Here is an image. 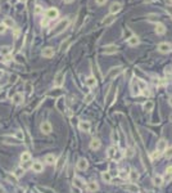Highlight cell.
Here are the masks:
<instances>
[{
	"mask_svg": "<svg viewBox=\"0 0 172 193\" xmlns=\"http://www.w3.org/2000/svg\"><path fill=\"white\" fill-rule=\"evenodd\" d=\"M68 25H70V19H68V18L62 19L59 23L55 26V28H54V35H58V34H60L62 31H64L68 27Z\"/></svg>",
	"mask_w": 172,
	"mask_h": 193,
	"instance_id": "cell-1",
	"label": "cell"
},
{
	"mask_svg": "<svg viewBox=\"0 0 172 193\" xmlns=\"http://www.w3.org/2000/svg\"><path fill=\"white\" fill-rule=\"evenodd\" d=\"M107 156H108V158H111V160H119L121 153L117 152L116 147H109L108 148V152H107Z\"/></svg>",
	"mask_w": 172,
	"mask_h": 193,
	"instance_id": "cell-2",
	"label": "cell"
},
{
	"mask_svg": "<svg viewBox=\"0 0 172 193\" xmlns=\"http://www.w3.org/2000/svg\"><path fill=\"white\" fill-rule=\"evenodd\" d=\"M40 130L43 131L44 134H50L51 131H53V126H51L50 122L44 121V122H41V125H40Z\"/></svg>",
	"mask_w": 172,
	"mask_h": 193,
	"instance_id": "cell-3",
	"label": "cell"
},
{
	"mask_svg": "<svg viewBox=\"0 0 172 193\" xmlns=\"http://www.w3.org/2000/svg\"><path fill=\"white\" fill-rule=\"evenodd\" d=\"M63 84H64V73L63 72H58L57 76H55V79H54V86L60 88Z\"/></svg>",
	"mask_w": 172,
	"mask_h": 193,
	"instance_id": "cell-4",
	"label": "cell"
},
{
	"mask_svg": "<svg viewBox=\"0 0 172 193\" xmlns=\"http://www.w3.org/2000/svg\"><path fill=\"white\" fill-rule=\"evenodd\" d=\"M45 14H46L48 19H54V18H57L58 15H59V12H58L57 8H50V9H48V11L45 12Z\"/></svg>",
	"mask_w": 172,
	"mask_h": 193,
	"instance_id": "cell-5",
	"label": "cell"
},
{
	"mask_svg": "<svg viewBox=\"0 0 172 193\" xmlns=\"http://www.w3.org/2000/svg\"><path fill=\"white\" fill-rule=\"evenodd\" d=\"M85 84L89 88H95L96 85H98V80H96L95 76H89L85 79Z\"/></svg>",
	"mask_w": 172,
	"mask_h": 193,
	"instance_id": "cell-6",
	"label": "cell"
},
{
	"mask_svg": "<svg viewBox=\"0 0 172 193\" xmlns=\"http://www.w3.org/2000/svg\"><path fill=\"white\" fill-rule=\"evenodd\" d=\"M121 9H122L121 3H112L111 6H109V12H111V14H116V13L121 12Z\"/></svg>",
	"mask_w": 172,
	"mask_h": 193,
	"instance_id": "cell-7",
	"label": "cell"
},
{
	"mask_svg": "<svg viewBox=\"0 0 172 193\" xmlns=\"http://www.w3.org/2000/svg\"><path fill=\"white\" fill-rule=\"evenodd\" d=\"M79 129H80L81 131L89 133L90 129H91V125H90L89 121H80V122H79Z\"/></svg>",
	"mask_w": 172,
	"mask_h": 193,
	"instance_id": "cell-8",
	"label": "cell"
},
{
	"mask_svg": "<svg viewBox=\"0 0 172 193\" xmlns=\"http://www.w3.org/2000/svg\"><path fill=\"white\" fill-rule=\"evenodd\" d=\"M167 149V140L166 139H161L157 142V151L158 152H164Z\"/></svg>",
	"mask_w": 172,
	"mask_h": 193,
	"instance_id": "cell-9",
	"label": "cell"
},
{
	"mask_svg": "<svg viewBox=\"0 0 172 193\" xmlns=\"http://www.w3.org/2000/svg\"><path fill=\"white\" fill-rule=\"evenodd\" d=\"M41 56L45 57V58H51L54 56V48H51V46L44 48L43 51H41Z\"/></svg>",
	"mask_w": 172,
	"mask_h": 193,
	"instance_id": "cell-10",
	"label": "cell"
},
{
	"mask_svg": "<svg viewBox=\"0 0 172 193\" xmlns=\"http://www.w3.org/2000/svg\"><path fill=\"white\" fill-rule=\"evenodd\" d=\"M122 72V67H114V68H112L111 71H109V73H108V79H113V77H116V76H118L119 73Z\"/></svg>",
	"mask_w": 172,
	"mask_h": 193,
	"instance_id": "cell-11",
	"label": "cell"
},
{
	"mask_svg": "<svg viewBox=\"0 0 172 193\" xmlns=\"http://www.w3.org/2000/svg\"><path fill=\"white\" fill-rule=\"evenodd\" d=\"M158 50H159L161 53H168V51L171 50V44H168V43L158 44Z\"/></svg>",
	"mask_w": 172,
	"mask_h": 193,
	"instance_id": "cell-12",
	"label": "cell"
},
{
	"mask_svg": "<svg viewBox=\"0 0 172 193\" xmlns=\"http://www.w3.org/2000/svg\"><path fill=\"white\" fill-rule=\"evenodd\" d=\"M32 170L35 173H41L44 170V165L40 161H35V162H32Z\"/></svg>",
	"mask_w": 172,
	"mask_h": 193,
	"instance_id": "cell-13",
	"label": "cell"
},
{
	"mask_svg": "<svg viewBox=\"0 0 172 193\" xmlns=\"http://www.w3.org/2000/svg\"><path fill=\"white\" fill-rule=\"evenodd\" d=\"M12 101H13V103H15V104H21V103L23 102V94H22V93H15V94H13V96H12Z\"/></svg>",
	"mask_w": 172,
	"mask_h": 193,
	"instance_id": "cell-14",
	"label": "cell"
},
{
	"mask_svg": "<svg viewBox=\"0 0 172 193\" xmlns=\"http://www.w3.org/2000/svg\"><path fill=\"white\" fill-rule=\"evenodd\" d=\"M127 44L130 45V46H138L139 44H140V40H139L138 36H135V35H132L131 37L127 39Z\"/></svg>",
	"mask_w": 172,
	"mask_h": 193,
	"instance_id": "cell-15",
	"label": "cell"
},
{
	"mask_svg": "<svg viewBox=\"0 0 172 193\" xmlns=\"http://www.w3.org/2000/svg\"><path fill=\"white\" fill-rule=\"evenodd\" d=\"M87 166H89V163H87V161L85 158H80L79 162H77V169L81 170V171H85Z\"/></svg>",
	"mask_w": 172,
	"mask_h": 193,
	"instance_id": "cell-16",
	"label": "cell"
},
{
	"mask_svg": "<svg viewBox=\"0 0 172 193\" xmlns=\"http://www.w3.org/2000/svg\"><path fill=\"white\" fill-rule=\"evenodd\" d=\"M123 188L126 189V191H128V192H131V193H138L139 192V187L135 184V183H130V184L127 185H125Z\"/></svg>",
	"mask_w": 172,
	"mask_h": 193,
	"instance_id": "cell-17",
	"label": "cell"
},
{
	"mask_svg": "<svg viewBox=\"0 0 172 193\" xmlns=\"http://www.w3.org/2000/svg\"><path fill=\"white\" fill-rule=\"evenodd\" d=\"M118 51V48L116 45H107L104 48V53L105 54H116Z\"/></svg>",
	"mask_w": 172,
	"mask_h": 193,
	"instance_id": "cell-18",
	"label": "cell"
},
{
	"mask_svg": "<svg viewBox=\"0 0 172 193\" xmlns=\"http://www.w3.org/2000/svg\"><path fill=\"white\" fill-rule=\"evenodd\" d=\"M155 34L157 35H164L166 34V26L163 23H157L155 25Z\"/></svg>",
	"mask_w": 172,
	"mask_h": 193,
	"instance_id": "cell-19",
	"label": "cell"
},
{
	"mask_svg": "<svg viewBox=\"0 0 172 193\" xmlns=\"http://www.w3.org/2000/svg\"><path fill=\"white\" fill-rule=\"evenodd\" d=\"M114 21H116V14H109V15H107V17L103 19V25L109 26V25H112Z\"/></svg>",
	"mask_w": 172,
	"mask_h": 193,
	"instance_id": "cell-20",
	"label": "cell"
},
{
	"mask_svg": "<svg viewBox=\"0 0 172 193\" xmlns=\"http://www.w3.org/2000/svg\"><path fill=\"white\" fill-rule=\"evenodd\" d=\"M45 162H46L48 165H55L57 157L54 156V154H46V156H45Z\"/></svg>",
	"mask_w": 172,
	"mask_h": 193,
	"instance_id": "cell-21",
	"label": "cell"
},
{
	"mask_svg": "<svg viewBox=\"0 0 172 193\" xmlns=\"http://www.w3.org/2000/svg\"><path fill=\"white\" fill-rule=\"evenodd\" d=\"M131 90H132V95H139L140 94V88L138 86V82H136V79L132 80L131 84Z\"/></svg>",
	"mask_w": 172,
	"mask_h": 193,
	"instance_id": "cell-22",
	"label": "cell"
},
{
	"mask_svg": "<svg viewBox=\"0 0 172 193\" xmlns=\"http://www.w3.org/2000/svg\"><path fill=\"white\" fill-rule=\"evenodd\" d=\"M86 188H87V191L89 192H96L99 189V185H98V183L96 182H89Z\"/></svg>",
	"mask_w": 172,
	"mask_h": 193,
	"instance_id": "cell-23",
	"label": "cell"
},
{
	"mask_svg": "<svg viewBox=\"0 0 172 193\" xmlns=\"http://www.w3.org/2000/svg\"><path fill=\"white\" fill-rule=\"evenodd\" d=\"M70 45H71V37H67L64 41H62V44H60V51L62 53L66 51L68 48H70Z\"/></svg>",
	"mask_w": 172,
	"mask_h": 193,
	"instance_id": "cell-24",
	"label": "cell"
},
{
	"mask_svg": "<svg viewBox=\"0 0 172 193\" xmlns=\"http://www.w3.org/2000/svg\"><path fill=\"white\" fill-rule=\"evenodd\" d=\"M4 142L8 144H19L21 140H18L15 137H4Z\"/></svg>",
	"mask_w": 172,
	"mask_h": 193,
	"instance_id": "cell-25",
	"label": "cell"
},
{
	"mask_svg": "<svg viewBox=\"0 0 172 193\" xmlns=\"http://www.w3.org/2000/svg\"><path fill=\"white\" fill-rule=\"evenodd\" d=\"M143 108H144V111L150 112L152 109L154 108V102L153 101H147V102L144 103V106H143Z\"/></svg>",
	"mask_w": 172,
	"mask_h": 193,
	"instance_id": "cell-26",
	"label": "cell"
},
{
	"mask_svg": "<svg viewBox=\"0 0 172 193\" xmlns=\"http://www.w3.org/2000/svg\"><path fill=\"white\" fill-rule=\"evenodd\" d=\"M90 148L94 149V151L99 149V148H100V140L99 139H93L91 142H90Z\"/></svg>",
	"mask_w": 172,
	"mask_h": 193,
	"instance_id": "cell-27",
	"label": "cell"
},
{
	"mask_svg": "<svg viewBox=\"0 0 172 193\" xmlns=\"http://www.w3.org/2000/svg\"><path fill=\"white\" fill-rule=\"evenodd\" d=\"M128 178H130V180H131L132 183L136 182V180H138V178H139L138 171H136V170H131V171H130V174H128Z\"/></svg>",
	"mask_w": 172,
	"mask_h": 193,
	"instance_id": "cell-28",
	"label": "cell"
},
{
	"mask_svg": "<svg viewBox=\"0 0 172 193\" xmlns=\"http://www.w3.org/2000/svg\"><path fill=\"white\" fill-rule=\"evenodd\" d=\"M102 179L104 180L105 183H111V182H112V175H111V173H109V171L103 173V174H102Z\"/></svg>",
	"mask_w": 172,
	"mask_h": 193,
	"instance_id": "cell-29",
	"label": "cell"
},
{
	"mask_svg": "<svg viewBox=\"0 0 172 193\" xmlns=\"http://www.w3.org/2000/svg\"><path fill=\"white\" fill-rule=\"evenodd\" d=\"M153 182H154V184L157 187H161L162 184H163V178H162L161 175H155L154 179H153Z\"/></svg>",
	"mask_w": 172,
	"mask_h": 193,
	"instance_id": "cell-30",
	"label": "cell"
},
{
	"mask_svg": "<svg viewBox=\"0 0 172 193\" xmlns=\"http://www.w3.org/2000/svg\"><path fill=\"white\" fill-rule=\"evenodd\" d=\"M21 161L22 162H27V161H31V154L30 152H23L21 154Z\"/></svg>",
	"mask_w": 172,
	"mask_h": 193,
	"instance_id": "cell-31",
	"label": "cell"
},
{
	"mask_svg": "<svg viewBox=\"0 0 172 193\" xmlns=\"http://www.w3.org/2000/svg\"><path fill=\"white\" fill-rule=\"evenodd\" d=\"M4 25L6 27H13V26H14V21H13V18H11V17H6L4 19Z\"/></svg>",
	"mask_w": 172,
	"mask_h": 193,
	"instance_id": "cell-32",
	"label": "cell"
},
{
	"mask_svg": "<svg viewBox=\"0 0 172 193\" xmlns=\"http://www.w3.org/2000/svg\"><path fill=\"white\" fill-rule=\"evenodd\" d=\"M73 183H74V187H76V188H82L84 187V184H82V179H80V178H74L73 179Z\"/></svg>",
	"mask_w": 172,
	"mask_h": 193,
	"instance_id": "cell-33",
	"label": "cell"
},
{
	"mask_svg": "<svg viewBox=\"0 0 172 193\" xmlns=\"http://www.w3.org/2000/svg\"><path fill=\"white\" fill-rule=\"evenodd\" d=\"M136 82H138V86L140 88V90H144V89H147V82H144L143 80L140 79H136Z\"/></svg>",
	"mask_w": 172,
	"mask_h": 193,
	"instance_id": "cell-34",
	"label": "cell"
},
{
	"mask_svg": "<svg viewBox=\"0 0 172 193\" xmlns=\"http://www.w3.org/2000/svg\"><path fill=\"white\" fill-rule=\"evenodd\" d=\"M0 53H1V56H8L9 53H11V46H3L1 50H0Z\"/></svg>",
	"mask_w": 172,
	"mask_h": 193,
	"instance_id": "cell-35",
	"label": "cell"
},
{
	"mask_svg": "<svg viewBox=\"0 0 172 193\" xmlns=\"http://www.w3.org/2000/svg\"><path fill=\"white\" fill-rule=\"evenodd\" d=\"M23 171H25V169H23V167H18V169L14 171L15 178H19V176H22V175H23Z\"/></svg>",
	"mask_w": 172,
	"mask_h": 193,
	"instance_id": "cell-36",
	"label": "cell"
},
{
	"mask_svg": "<svg viewBox=\"0 0 172 193\" xmlns=\"http://www.w3.org/2000/svg\"><path fill=\"white\" fill-rule=\"evenodd\" d=\"M94 98H95V95H94L93 93H90V94H87V95L85 96V103H86V104H89V103L91 102Z\"/></svg>",
	"mask_w": 172,
	"mask_h": 193,
	"instance_id": "cell-37",
	"label": "cell"
},
{
	"mask_svg": "<svg viewBox=\"0 0 172 193\" xmlns=\"http://www.w3.org/2000/svg\"><path fill=\"white\" fill-rule=\"evenodd\" d=\"M164 152H166L164 154H166V157H167V158H171V157H172V147L167 148V149L164 151Z\"/></svg>",
	"mask_w": 172,
	"mask_h": 193,
	"instance_id": "cell-38",
	"label": "cell"
},
{
	"mask_svg": "<svg viewBox=\"0 0 172 193\" xmlns=\"http://www.w3.org/2000/svg\"><path fill=\"white\" fill-rule=\"evenodd\" d=\"M15 138H17L18 140H22L23 139V133H22V131H17V133H15Z\"/></svg>",
	"mask_w": 172,
	"mask_h": 193,
	"instance_id": "cell-39",
	"label": "cell"
},
{
	"mask_svg": "<svg viewBox=\"0 0 172 193\" xmlns=\"http://www.w3.org/2000/svg\"><path fill=\"white\" fill-rule=\"evenodd\" d=\"M15 59H17V62H19V63L25 62V57H22V54H18V56L15 57Z\"/></svg>",
	"mask_w": 172,
	"mask_h": 193,
	"instance_id": "cell-40",
	"label": "cell"
},
{
	"mask_svg": "<svg viewBox=\"0 0 172 193\" xmlns=\"http://www.w3.org/2000/svg\"><path fill=\"white\" fill-rule=\"evenodd\" d=\"M161 152H157V151H155V152L153 153V154H152V158H153V160H155V158H159V157H161Z\"/></svg>",
	"mask_w": 172,
	"mask_h": 193,
	"instance_id": "cell-41",
	"label": "cell"
},
{
	"mask_svg": "<svg viewBox=\"0 0 172 193\" xmlns=\"http://www.w3.org/2000/svg\"><path fill=\"white\" fill-rule=\"evenodd\" d=\"M5 30H6V26H5L4 23H0V35L4 34Z\"/></svg>",
	"mask_w": 172,
	"mask_h": 193,
	"instance_id": "cell-42",
	"label": "cell"
},
{
	"mask_svg": "<svg viewBox=\"0 0 172 193\" xmlns=\"http://www.w3.org/2000/svg\"><path fill=\"white\" fill-rule=\"evenodd\" d=\"M49 21H50V19H48L46 17H45V18L43 19V21H41V26H43V27H45V26H48V23H49Z\"/></svg>",
	"mask_w": 172,
	"mask_h": 193,
	"instance_id": "cell-43",
	"label": "cell"
},
{
	"mask_svg": "<svg viewBox=\"0 0 172 193\" xmlns=\"http://www.w3.org/2000/svg\"><path fill=\"white\" fill-rule=\"evenodd\" d=\"M30 166H32V162L31 161H27V162H23V166L22 167H23V169H28Z\"/></svg>",
	"mask_w": 172,
	"mask_h": 193,
	"instance_id": "cell-44",
	"label": "cell"
},
{
	"mask_svg": "<svg viewBox=\"0 0 172 193\" xmlns=\"http://www.w3.org/2000/svg\"><path fill=\"white\" fill-rule=\"evenodd\" d=\"M40 13H43V8L41 6H36V9H35V14H40Z\"/></svg>",
	"mask_w": 172,
	"mask_h": 193,
	"instance_id": "cell-45",
	"label": "cell"
},
{
	"mask_svg": "<svg viewBox=\"0 0 172 193\" xmlns=\"http://www.w3.org/2000/svg\"><path fill=\"white\" fill-rule=\"evenodd\" d=\"M141 94L144 95V96H149V95H150V92H149L148 89H144V90L141 92Z\"/></svg>",
	"mask_w": 172,
	"mask_h": 193,
	"instance_id": "cell-46",
	"label": "cell"
},
{
	"mask_svg": "<svg viewBox=\"0 0 172 193\" xmlns=\"http://www.w3.org/2000/svg\"><path fill=\"white\" fill-rule=\"evenodd\" d=\"M119 176H121V178H127V173H126L125 170H121V171H119Z\"/></svg>",
	"mask_w": 172,
	"mask_h": 193,
	"instance_id": "cell-47",
	"label": "cell"
},
{
	"mask_svg": "<svg viewBox=\"0 0 172 193\" xmlns=\"http://www.w3.org/2000/svg\"><path fill=\"white\" fill-rule=\"evenodd\" d=\"M134 154V149L132 148H127V157H131Z\"/></svg>",
	"mask_w": 172,
	"mask_h": 193,
	"instance_id": "cell-48",
	"label": "cell"
},
{
	"mask_svg": "<svg viewBox=\"0 0 172 193\" xmlns=\"http://www.w3.org/2000/svg\"><path fill=\"white\" fill-rule=\"evenodd\" d=\"M166 9H167V13L171 15V18H172V6H171V5H167Z\"/></svg>",
	"mask_w": 172,
	"mask_h": 193,
	"instance_id": "cell-49",
	"label": "cell"
},
{
	"mask_svg": "<svg viewBox=\"0 0 172 193\" xmlns=\"http://www.w3.org/2000/svg\"><path fill=\"white\" fill-rule=\"evenodd\" d=\"M8 179L11 180V182H13V183H17V178L15 176H12V175H8Z\"/></svg>",
	"mask_w": 172,
	"mask_h": 193,
	"instance_id": "cell-50",
	"label": "cell"
},
{
	"mask_svg": "<svg viewBox=\"0 0 172 193\" xmlns=\"http://www.w3.org/2000/svg\"><path fill=\"white\" fill-rule=\"evenodd\" d=\"M95 1H96V4L98 5H104L107 3V0H95Z\"/></svg>",
	"mask_w": 172,
	"mask_h": 193,
	"instance_id": "cell-51",
	"label": "cell"
},
{
	"mask_svg": "<svg viewBox=\"0 0 172 193\" xmlns=\"http://www.w3.org/2000/svg\"><path fill=\"white\" fill-rule=\"evenodd\" d=\"M166 173L167 174H172V166H168L167 169H166Z\"/></svg>",
	"mask_w": 172,
	"mask_h": 193,
	"instance_id": "cell-52",
	"label": "cell"
},
{
	"mask_svg": "<svg viewBox=\"0 0 172 193\" xmlns=\"http://www.w3.org/2000/svg\"><path fill=\"white\" fill-rule=\"evenodd\" d=\"M171 75H172V73H171V71H170V70H166V76L171 77Z\"/></svg>",
	"mask_w": 172,
	"mask_h": 193,
	"instance_id": "cell-53",
	"label": "cell"
},
{
	"mask_svg": "<svg viewBox=\"0 0 172 193\" xmlns=\"http://www.w3.org/2000/svg\"><path fill=\"white\" fill-rule=\"evenodd\" d=\"M18 35H19V30H15V32H14V37H18Z\"/></svg>",
	"mask_w": 172,
	"mask_h": 193,
	"instance_id": "cell-54",
	"label": "cell"
},
{
	"mask_svg": "<svg viewBox=\"0 0 172 193\" xmlns=\"http://www.w3.org/2000/svg\"><path fill=\"white\" fill-rule=\"evenodd\" d=\"M3 76H4V71H3V70H0V79H1Z\"/></svg>",
	"mask_w": 172,
	"mask_h": 193,
	"instance_id": "cell-55",
	"label": "cell"
},
{
	"mask_svg": "<svg viewBox=\"0 0 172 193\" xmlns=\"http://www.w3.org/2000/svg\"><path fill=\"white\" fill-rule=\"evenodd\" d=\"M168 103H170V106L172 107V96H170V99H168Z\"/></svg>",
	"mask_w": 172,
	"mask_h": 193,
	"instance_id": "cell-56",
	"label": "cell"
},
{
	"mask_svg": "<svg viewBox=\"0 0 172 193\" xmlns=\"http://www.w3.org/2000/svg\"><path fill=\"white\" fill-rule=\"evenodd\" d=\"M0 193H4V189H3L1 185H0Z\"/></svg>",
	"mask_w": 172,
	"mask_h": 193,
	"instance_id": "cell-57",
	"label": "cell"
},
{
	"mask_svg": "<svg viewBox=\"0 0 172 193\" xmlns=\"http://www.w3.org/2000/svg\"><path fill=\"white\" fill-rule=\"evenodd\" d=\"M63 1H64V3H72L73 0H63Z\"/></svg>",
	"mask_w": 172,
	"mask_h": 193,
	"instance_id": "cell-58",
	"label": "cell"
},
{
	"mask_svg": "<svg viewBox=\"0 0 172 193\" xmlns=\"http://www.w3.org/2000/svg\"><path fill=\"white\" fill-rule=\"evenodd\" d=\"M18 1H21V3H26L27 0H18Z\"/></svg>",
	"mask_w": 172,
	"mask_h": 193,
	"instance_id": "cell-59",
	"label": "cell"
},
{
	"mask_svg": "<svg viewBox=\"0 0 172 193\" xmlns=\"http://www.w3.org/2000/svg\"><path fill=\"white\" fill-rule=\"evenodd\" d=\"M147 1H152V0H147Z\"/></svg>",
	"mask_w": 172,
	"mask_h": 193,
	"instance_id": "cell-60",
	"label": "cell"
},
{
	"mask_svg": "<svg viewBox=\"0 0 172 193\" xmlns=\"http://www.w3.org/2000/svg\"><path fill=\"white\" fill-rule=\"evenodd\" d=\"M171 1H172V0H171Z\"/></svg>",
	"mask_w": 172,
	"mask_h": 193,
	"instance_id": "cell-61",
	"label": "cell"
}]
</instances>
